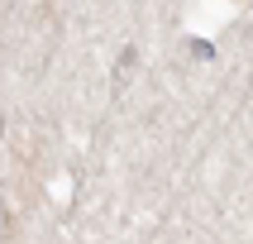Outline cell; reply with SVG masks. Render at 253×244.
<instances>
[]
</instances>
